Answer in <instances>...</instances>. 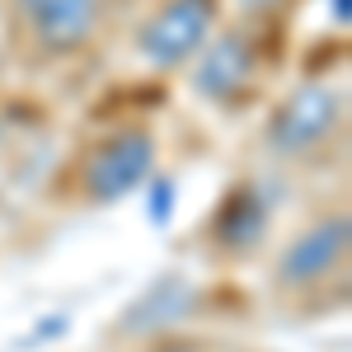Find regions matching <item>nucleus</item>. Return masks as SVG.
<instances>
[{
	"mask_svg": "<svg viewBox=\"0 0 352 352\" xmlns=\"http://www.w3.org/2000/svg\"><path fill=\"white\" fill-rule=\"evenodd\" d=\"M254 5H268V0H254Z\"/></svg>",
	"mask_w": 352,
	"mask_h": 352,
	"instance_id": "9b49d317",
	"label": "nucleus"
},
{
	"mask_svg": "<svg viewBox=\"0 0 352 352\" xmlns=\"http://www.w3.org/2000/svg\"><path fill=\"white\" fill-rule=\"evenodd\" d=\"M19 10L47 47H76L94 28V0H19Z\"/></svg>",
	"mask_w": 352,
	"mask_h": 352,
	"instance_id": "39448f33",
	"label": "nucleus"
},
{
	"mask_svg": "<svg viewBox=\"0 0 352 352\" xmlns=\"http://www.w3.org/2000/svg\"><path fill=\"white\" fill-rule=\"evenodd\" d=\"M192 300H197V292H192L184 277H160L146 296L132 305V315H127V329H160V324H174V320H184L192 310Z\"/></svg>",
	"mask_w": 352,
	"mask_h": 352,
	"instance_id": "0eeeda50",
	"label": "nucleus"
},
{
	"mask_svg": "<svg viewBox=\"0 0 352 352\" xmlns=\"http://www.w3.org/2000/svg\"><path fill=\"white\" fill-rule=\"evenodd\" d=\"M151 164H155V141L146 132H122V136H113L109 146L94 151L89 174H85V188H89L94 202H118L136 184H146Z\"/></svg>",
	"mask_w": 352,
	"mask_h": 352,
	"instance_id": "7ed1b4c3",
	"label": "nucleus"
},
{
	"mask_svg": "<svg viewBox=\"0 0 352 352\" xmlns=\"http://www.w3.org/2000/svg\"><path fill=\"white\" fill-rule=\"evenodd\" d=\"M263 230H268V202H263V192L258 188L230 192V202L221 207V217H217V235L221 240L230 244V249H249Z\"/></svg>",
	"mask_w": 352,
	"mask_h": 352,
	"instance_id": "6e6552de",
	"label": "nucleus"
},
{
	"mask_svg": "<svg viewBox=\"0 0 352 352\" xmlns=\"http://www.w3.org/2000/svg\"><path fill=\"white\" fill-rule=\"evenodd\" d=\"M207 28H212V5L207 0H169L160 14L141 28L136 47H141V56L151 66L169 71V66H184L202 47Z\"/></svg>",
	"mask_w": 352,
	"mask_h": 352,
	"instance_id": "f03ea898",
	"label": "nucleus"
},
{
	"mask_svg": "<svg viewBox=\"0 0 352 352\" xmlns=\"http://www.w3.org/2000/svg\"><path fill=\"white\" fill-rule=\"evenodd\" d=\"M348 230H352L348 217H333V221H320L310 235H300V240L282 254V263H277L282 282L300 287V282H315V277L333 272V263L348 254Z\"/></svg>",
	"mask_w": 352,
	"mask_h": 352,
	"instance_id": "20e7f679",
	"label": "nucleus"
},
{
	"mask_svg": "<svg viewBox=\"0 0 352 352\" xmlns=\"http://www.w3.org/2000/svg\"><path fill=\"white\" fill-rule=\"evenodd\" d=\"M169 207H174V184L169 179H160L155 188H151V221H169Z\"/></svg>",
	"mask_w": 352,
	"mask_h": 352,
	"instance_id": "1a4fd4ad",
	"label": "nucleus"
},
{
	"mask_svg": "<svg viewBox=\"0 0 352 352\" xmlns=\"http://www.w3.org/2000/svg\"><path fill=\"white\" fill-rule=\"evenodd\" d=\"M329 5H333V19H338V24L352 19V0H329Z\"/></svg>",
	"mask_w": 352,
	"mask_h": 352,
	"instance_id": "9d476101",
	"label": "nucleus"
},
{
	"mask_svg": "<svg viewBox=\"0 0 352 352\" xmlns=\"http://www.w3.org/2000/svg\"><path fill=\"white\" fill-rule=\"evenodd\" d=\"M338 113H343V94L333 85H300L296 94H287L282 109L272 113L268 141L282 155L310 151V146H320L338 127Z\"/></svg>",
	"mask_w": 352,
	"mask_h": 352,
	"instance_id": "f257e3e1",
	"label": "nucleus"
},
{
	"mask_svg": "<svg viewBox=\"0 0 352 352\" xmlns=\"http://www.w3.org/2000/svg\"><path fill=\"white\" fill-rule=\"evenodd\" d=\"M249 71H254L249 43H244L240 33H226L217 47L202 56V66H197V89H202L207 99H230L235 89H244Z\"/></svg>",
	"mask_w": 352,
	"mask_h": 352,
	"instance_id": "423d86ee",
	"label": "nucleus"
}]
</instances>
